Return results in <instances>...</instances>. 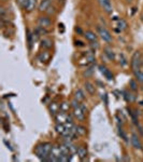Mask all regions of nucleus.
<instances>
[{
  "label": "nucleus",
  "instance_id": "1",
  "mask_svg": "<svg viewBox=\"0 0 143 162\" xmlns=\"http://www.w3.org/2000/svg\"><path fill=\"white\" fill-rule=\"evenodd\" d=\"M53 145L49 142L40 143L34 147V153L41 161H50V155L53 150Z\"/></svg>",
  "mask_w": 143,
  "mask_h": 162
},
{
  "label": "nucleus",
  "instance_id": "2",
  "mask_svg": "<svg viewBox=\"0 0 143 162\" xmlns=\"http://www.w3.org/2000/svg\"><path fill=\"white\" fill-rule=\"evenodd\" d=\"M130 67L132 73L137 70H140L142 67V54L140 53V51H136L134 52L132 56H131L130 61Z\"/></svg>",
  "mask_w": 143,
  "mask_h": 162
},
{
  "label": "nucleus",
  "instance_id": "3",
  "mask_svg": "<svg viewBox=\"0 0 143 162\" xmlns=\"http://www.w3.org/2000/svg\"><path fill=\"white\" fill-rule=\"evenodd\" d=\"M97 31H98L99 37L103 40L104 42H107V43L112 42V40H113L112 35H111V33H110V31H108L104 26H102V25H98L97 26Z\"/></svg>",
  "mask_w": 143,
  "mask_h": 162
},
{
  "label": "nucleus",
  "instance_id": "4",
  "mask_svg": "<svg viewBox=\"0 0 143 162\" xmlns=\"http://www.w3.org/2000/svg\"><path fill=\"white\" fill-rule=\"evenodd\" d=\"M98 3L100 4V7L102 8L104 12L107 14H112L113 12V7L111 0H98Z\"/></svg>",
  "mask_w": 143,
  "mask_h": 162
},
{
  "label": "nucleus",
  "instance_id": "5",
  "mask_svg": "<svg viewBox=\"0 0 143 162\" xmlns=\"http://www.w3.org/2000/svg\"><path fill=\"white\" fill-rule=\"evenodd\" d=\"M52 24L53 22L49 15H43L38 18V25H40V26H42L44 28H50L52 26Z\"/></svg>",
  "mask_w": 143,
  "mask_h": 162
},
{
  "label": "nucleus",
  "instance_id": "6",
  "mask_svg": "<svg viewBox=\"0 0 143 162\" xmlns=\"http://www.w3.org/2000/svg\"><path fill=\"white\" fill-rule=\"evenodd\" d=\"M130 143L132 145L134 149H139V150H142L143 146H142V143H141L140 138H139V135L136 134V133H132L130 136Z\"/></svg>",
  "mask_w": 143,
  "mask_h": 162
},
{
  "label": "nucleus",
  "instance_id": "7",
  "mask_svg": "<svg viewBox=\"0 0 143 162\" xmlns=\"http://www.w3.org/2000/svg\"><path fill=\"white\" fill-rule=\"evenodd\" d=\"M98 69H99V71H100L102 75H103V77L106 78L107 80H109V81H112L113 79H114V75L112 73V71L110 70V69H108L104 65H99L98 66Z\"/></svg>",
  "mask_w": 143,
  "mask_h": 162
},
{
  "label": "nucleus",
  "instance_id": "8",
  "mask_svg": "<svg viewBox=\"0 0 143 162\" xmlns=\"http://www.w3.org/2000/svg\"><path fill=\"white\" fill-rule=\"evenodd\" d=\"M74 119H76L78 121H81L83 122L85 120V117H86V113L81 109V107H78V108H74L73 109V113H72Z\"/></svg>",
  "mask_w": 143,
  "mask_h": 162
},
{
  "label": "nucleus",
  "instance_id": "9",
  "mask_svg": "<svg viewBox=\"0 0 143 162\" xmlns=\"http://www.w3.org/2000/svg\"><path fill=\"white\" fill-rule=\"evenodd\" d=\"M83 36L85 37V39L87 40V41H89V42H95V41H98V35L96 34V33H94V31H86Z\"/></svg>",
  "mask_w": 143,
  "mask_h": 162
},
{
  "label": "nucleus",
  "instance_id": "10",
  "mask_svg": "<svg viewBox=\"0 0 143 162\" xmlns=\"http://www.w3.org/2000/svg\"><path fill=\"white\" fill-rule=\"evenodd\" d=\"M76 153H78V156H79V158L82 161H84V160H86V158H87V155H88V151H87V148H86L85 146H79L78 147V151H76Z\"/></svg>",
  "mask_w": 143,
  "mask_h": 162
},
{
  "label": "nucleus",
  "instance_id": "11",
  "mask_svg": "<svg viewBox=\"0 0 143 162\" xmlns=\"http://www.w3.org/2000/svg\"><path fill=\"white\" fill-rule=\"evenodd\" d=\"M103 54L107 56V58L109 61H115L116 58V55H115V52L113 51L112 48H110V46H106L103 49Z\"/></svg>",
  "mask_w": 143,
  "mask_h": 162
},
{
  "label": "nucleus",
  "instance_id": "12",
  "mask_svg": "<svg viewBox=\"0 0 143 162\" xmlns=\"http://www.w3.org/2000/svg\"><path fill=\"white\" fill-rule=\"evenodd\" d=\"M38 6V0H27V4L25 7V11L27 13L32 12Z\"/></svg>",
  "mask_w": 143,
  "mask_h": 162
},
{
  "label": "nucleus",
  "instance_id": "13",
  "mask_svg": "<svg viewBox=\"0 0 143 162\" xmlns=\"http://www.w3.org/2000/svg\"><path fill=\"white\" fill-rule=\"evenodd\" d=\"M51 6H52V0H42L39 3V11L40 12H46Z\"/></svg>",
  "mask_w": 143,
  "mask_h": 162
},
{
  "label": "nucleus",
  "instance_id": "14",
  "mask_svg": "<svg viewBox=\"0 0 143 162\" xmlns=\"http://www.w3.org/2000/svg\"><path fill=\"white\" fill-rule=\"evenodd\" d=\"M40 46L44 50H50V49H52L53 41L51 39H49V38H43V39L40 41Z\"/></svg>",
  "mask_w": 143,
  "mask_h": 162
},
{
  "label": "nucleus",
  "instance_id": "15",
  "mask_svg": "<svg viewBox=\"0 0 143 162\" xmlns=\"http://www.w3.org/2000/svg\"><path fill=\"white\" fill-rule=\"evenodd\" d=\"M84 88H85L86 92L91 95H94L96 93V86L94 83H91V81H85L84 83Z\"/></svg>",
  "mask_w": 143,
  "mask_h": 162
},
{
  "label": "nucleus",
  "instance_id": "16",
  "mask_svg": "<svg viewBox=\"0 0 143 162\" xmlns=\"http://www.w3.org/2000/svg\"><path fill=\"white\" fill-rule=\"evenodd\" d=\"M67 113H64V111H59V113L55 116V119H56V122L57 123H66L67 122Z\"/></svg>",
  "mask_w": 143,
  "mask_h": 162
},
{
  "label": "nucleus",
  "instance_id": "17",
  "mask_svg": "<svg viewBox=\"0 0 143 162\" xmlns=\"http://www.w3.org/2000/svg\"><path fill=\"white\" fill-rule=\"evenodd\" d=\"M50 57H51V54L49 53V51L47 50H43L42 52H40V54L38 55V60H39L40 62H47L50 60Z\"/></svg>",
  "mask_w": 143,
  "mask_h": 162
},
{
  "label": "nucleus",
  "instance_id": "18",
  "mask_svg": "<svg viewBox=\"0 0 143 162\" xmlns=\"http://www.w3.org/2000/svg\"><path fill=\"white\" fill-rule=\"evenodd\" d=\"M36 42L34 38V31H31L30 29H27V43H28V48L29 50H31L32 48V44Z\"/></svg>",
  "mask_w": 143,
  "mask_h": 162
},
{
  "label": "nucleus",
  "instance_id": "19",
  "mask_svg": "<svg viewBox=\"0 0 143 162\" xmlns=\"http://www.w3.org/2000/svg\"><path fill=\"white\" fill-rule=\"evenodd\" d=\"M49 109L51 111V115H53L54 117L60 111V107H59V105L57 103H51L49 106Z\"/></svg>",
  "mask_w": 143,
  "mask_h": 162
},
{
  "label": "nucleus",
  "instance_id": "20",
  "mask_svg": "<svg viewBox=\"0 0 143 162\" xmlns=\"http://www.w3.org/2000/svg\"><path fill=\"white\" fill-rule=\"evenodd\" d=\"M127 111L129 113V116H130L131 120H132V122L136 124V126H139V121H138V115L136 113L134 109H131V108H127Z\"/></svg>",
  "mask_w": 143,
  "mask_h": 162
},
{
  "label": "nucleus",
  "instance_id": "21",
  "mask_svg": "<svg viewBox=\"0 0 143 162\" xmlns=\"http://www.w3.org/2000/svg\"><path fill=\"white\" fill-rule=\"evenodd\" d=\"M85 97H86V95L82 89H78L75 92H74V98H76L78 101L83 102L84 100H85Z\"/></svg>",
  "mask_w": 143,
  "mask_h": 162
},
{
  "label": "nucleus",
  "instance_id": "22",
  "mask_svg": "<svg viewBox=\"0 0 143 162\" xmlns=\"http://www.w3.org/2000/svg\"><path fill=\"white\" fill-rule=\"evenodd\" d=\"M117 27H119V29L121 31H126L128 28V24L127 22L124 20V18H119V21H117Z\"/></svg>",
  "mask_w": 143,
  "mask_h": 162
},
{
  "label": "nucleus",
  "instance_id": "23",
  "mask_svg": "<svg viewBox=\"0 0 143 162\" xmlns=\"http://www.w3.org/2000/svg\"><path fill=\"white\" fill-rule=\"evenodd\" d=\"M123 96H124V98H125L126 102H134V100H136V97H134V95L131 93V92L127 91V90H125V91H123Z\"/></svg>",
  "mask_w": 143,
  "mask_h": 162
},
{
  "label": "nucleus",
  "instance_id": "24",
  "mask_svg": "<svg viewBox=\"0 0 143 162\" xmlns=\"http://www.w3.org/2000/svg\"><path fill=\"white\" fill-rule=\"evenodd\" d=\"M134 79L137 80L138 83H141L143 84V70H137L134 73Z\"/></svg>",
  "mask_w": 143,
  "mask_h": 162
},
{
  "label": "nucleus",
  "instance_id": "25",
  "mask_svg": "<svg viewBox=\"0 0 143 162\" xmlns=\"http://www.w3.org/2000/svg\"><path fill=\"white\" fill-rule=\"evenodd\" d=\"M34 31H36L37 34H39L40 36H45V35L49 33L47 28H44V27H42V26H40V25H38V26L34 28Z\"/></svg>",
  "mask_w": 143,
  "mask_h": 162
},
{
  "label": "nucleus",
  "instance_id": "26",
  "mask_svg": "<svg viewBox=\"0 0 143 162\" xmlns=\"http://www.w3.org/2000/svg\"><path fill=\"white\" fill-rule=\"evenodd\" d=\"M129 89L132 92H138L139 86H138V81L136 79H131L129 81Z\"/></svg>",
  "mask_w": 143,
  "mask_h": 162
},
{
  "label": "nucleus",
  "instance_id": "27",
  "mask_svg": "<svg viewBox=\"0 0 143 162\" xmlns=\"http://www.w3.org/2000/svg\"><path fill=\"white\" fill-rule=\"evenodd\" d=\"M66 128H67V126H66L65 123H56V126H55V130H56V132L60 135L65 132Z\"/></svg>",
  "mask_w": 143,
  "mask_h": 162
},
{
  "label": "nucleus",
  "instance_id": "28",
  "mask_svg": "<svg viewBox=\"0 0 143 162\" xmlns=\"http://www.w3.org/2000/svg\"><path fill=\"white\" fill-rule=\"evenodd\" d=\"M117 132H119V135L121 136V138H123V139H124L126 143H128V142H129L127 134H126L125 132H124V130L122 129V126H117Z\"/></svg>",
  "mask_w": 143,
  "mask_h": 162
},
{
  "label": "nucleus",
  "instance_id": "29",
  "mask_svg": "<svg viewBox=\"0 0 143 162\" xmlns=\"http://www.w3.org/2000/svg\"><path fill=\"white\" fill-rule=\"evenodd\" d=\"M94 65H91L87 69H86L84 73H83V75H84V77H86V78H88V77H91L93 75H94Z\"/></svg>",
  "mask_w": 143,
  "mask_h": 162
},
{
  "label": "nucleus",
  "instance_id": "30",
  "mask_svg": "<svg viewBox=\"0 0 143 162\" xmlns=\"http://www.w3.org/2000/svg\"><path fill=\"white\" fill-rule=\"evenodd\" d=\"M76 133L79 136H84L86 135V128L83 126H76Z\"/></svg>",
  "mask_w": 143,
  "mask_h": 162
},
{
  "label": "nucleus",
  "instance_id": "31",
  "mask_svg": "<svg viewBox=\"0 0 143 162\" xmlns=\"http://www.w3.org/2000/svg\"><path fill=\"white\" fill-rule=\"evenodd\" d=\"M59 107H60V111H64V113H67L69 111V108H71V105L67 102H64V103H61L59 105Z\"/></svg>",
  "mask_w": 143,
  "mask_h": 162
},
{
  "label": "nucleus",
  "instance_id": "32",
  "mask_svg": "<svg viewBox=\"0 0 143 162\" xmlns=\"http://www.w3.org/2000/svg\"><path fill=\"white\" fill-rule=\"evenodd\" d=\"M119 64H121V66H123V67L127 66V64H128L127 58H126V56L123 54V53H121V54H119Z\"/></svg>",
  "mask_w": 143,
  "mask_h": 162
},
{
  "label": "nucleus",
  "instance_id": "33",
  "mask_svg": "<svg viewBox=\"0 0 143 162\" xmlns=\"http://www.w3.org/2000/svg\"><path fill=\"white\" fill-rule=\"evenodd\" d=\"M70 105H71V108H72V109H74V108L80 107V105H81V103H80V101H78L76 98H73L72 101H71Z\"/></svg>",
  "mask_w": 143,
  "mask_h": 162
},
{
  "label": "nucleus",
  "instance_id": "34",
  "mask_svg": "<svg viewBox=\"0 0 143 162\" xmlns=\"http://www.w3.org/2000/svg\"><path fill=\"white\" fill-rule=\"evenodd\" d=\"M16 1V4H17L19 8L22 9H25V7L27 4V0H15Z\"/></svg>",
  "mask_w": 143,
  "mask_h": 162
},
{
  "label": "nucleus",
  "instance_id": "35",
  "mask_svg": "<svg viewBox=\"0 0 143 162\" xmlns=\"http://www.w3.org/2000/svg\"><path fill=\"white\" fill-rule=\"evenodd\" d=\"M56 12H57V9H56L55 7H52V6L50 7L49 10L46 11V13H47L49 15H55V14H56Z\"/></svg>",
  "mask_w": 143,
  "mask_h": 162
},
{
  "label": "nucleus",
  "instance_id": "36",
  "mask_svg": "<svg viewBox=\"0 0 143 162\" xmlns=\"http://www.w3.org/2000/svg\"><path fill=\"white\" fill-rule=\"evenodd\" d=\"M2 126H3V129H4V131H6V132H9L10 131L9 122H8V120L3 119V118H2Z\"/></svg>",
  "mask_w": 143,
  "mask_h": 162
},
{
  "label": "nucleus",
  "instance_id": "37",
  "mask_svg": "<svg viewBox=\"0 0 143 162\" xmlns=\"http://www.w3.org/2000/svg\"><path fill=\"white\" fill-rule=\"evenodd\" d=\"M91 49H93V51L95 52L96 50L100 48V44H99L98 41H95V42H91Z\"/></svg>",
  "mask_w": 143,
  "mask_h": 162
},
{
  "label": "nucleus",
  "instance_id": "38",
  "mask_svg": "<svg viewBox=\"0 0 143 162\" xmlns=\"http://www.w3.org/2000/svg\"><path fill=\"white\" fill-rule=\"evenodd\" d=\"M3 144L6 145V148H8L10 151H14V148L12 147V145H11V143H10V142H8L6 139H3Z\"/></svg>",
  "mask_w": 143,
  "mask_h": 162
},
{
  "label": "nucleus",
  "instance_id": "39",
  "mask_svg": "<svg viewBox=\"0 0 143 162\" xmlns=\"http://www.w3.org/2000/svg\"><path fill=\"white\" fill-rule=\"evenodd\" d=\"M0 14H1V20H2V18H6V9H4L3 7H1V8H0Z\"/></svg>",
  "mask_w": 143,
  "mask_h": 162
},
{
  "label": "nucleus",
  "instance_id": "40",
  "mask_svg": "<svg viewBox=\"0 0 143 162\" xmlns=\"http://www.w3.org/2000/svg\"><path fill=\"white\" fill-rule=\"evenodd\" d=\"M101 98H102V101H103L104 105L108 106V103H109V102H108V95L106 94V93H104V94H101Z\"/></svg>",
  "mask_w": 143,
  "mask_h": 162
},
{
  "label": "nucleus",
  "instance_id": "41",
  "mask_svg": "<svg viewBox=\"0 0 143 162\" xmlns=\"http://www.w3.org/2000/svg\"><path fill=\"white\" fill-rule=\"evenodd\" d=\"M74 43H75L76 46H81V48L85 46V43L83 42V41H81V40H75V41H74Z\"/></svg>",
  "mask_w": 143,
  "mask_h": 162
},
{
  "label": "nucleus",
  "instance_id": "42",
  "mask_svg": "<svg viewBox=\"0 0 143 162\" xmlns=\"http://www.w3.org/2000/svg\"><path fill=\"white\" fill-rule=\"evenodd\" d=\"M74 31H75V33H78L79 35H84V31H82V28L81 27H75L74 28Z\"/></svg>",
  "mask_w": 143,
  "mask_h": 162
},
{
  "label": "nucleus",
  "instance_id": "43",
  "mask_svg": "<svg viewBox=\"0 0 143 162\" xmlns=\"http://www.w3.org/2000/svg\"><path fill=\"white\" fill-rule=\"evenodd\" d=\"M80 107H81V109H82L83 111H84V113H87V107H86L85 105H84V104H81V105H80Z\"/></svg>",
  "mask_w": 143,
  "mask_h": 162
},
{
  "label": "nucleus",
  "instance_id": "44",
  "mask_svg": "<svg viewBox=\"0 0 143 162\" xmlns=\"http://www.w3.org/2000/svg\"><path fill=\"white\" fill-rule=\"evenodd\" d=\"M58 26H59V31H61V33H64V31H65L64 24H63V23H59V24H58Z\"/></svg>",
  "mask_w": 143,
  "mask_h": 162
},
{
  "label": "nucleus",
  "instance_id": "45",
  "mask_svg": "<svg viewBox=\"0 0 143 162\" xmlns=\"http://www.w3.org/2000/svg\"><path fill=\"white\" fill-rule=\"evenodd\" d=\"M9 107H10V108H11V110H12L13 113H14V108H13L12 104H11V103H10V102H9Z\"/></svg>",
  "mask_w": 143,
  "mask_h": 162
},
{
  "label": "nucleus",
  "instance_id": "46",
  "mask_svg": "<svg viewBox=\"0 0 143 162\" xmlns=\"http://www.w3.org/2000/svg\"><path fill=\"white\" fill-rule=\"evenodd\" d=\"M131 1H132V0H127V2H131Z\"/></svg>",
  "mask_w": 143,
  "mask_h": 162
},
{
  "label": "nucleus",
  "instance_id": "47",
  "mask_svg": "<svg viewBox=\"0 0 143 162\" xmlns=\"http://www.w3.org/2000/svg\"><path fill=\"white\" fill-rule=\"evenodd\" d=\"M142 68H143V61H142Z\"/></svg>",
  "mask_w": 143,
  "mask_h": 162
},
{
  "label": "nucleus",
  "instance_id": "48",
  "mask_svg": "<svg viewBox=\"0 0 143 162\" xmlns=\"http://www.w3.org/2000/svg\"><path fill=\"white\" fill-rule=\"evenodd\" d=\"M142 61H143V54H142Z\"/></svg>",
  "mask_w": 143,
  "mask_h": 162
},
{
  "label": "nucleus",
  "instance_id": "49",
  "mask_svg": "<svg viewBox=\"0 0 143 162\" xmlns=\"http://www.w3.org/2000/svg\"><path fill=\"white\" fill-rule=\"evenodd\" d=\"M2 1H6V0H2Z\"/></svg>",
  "mask_w": 143,
  "mask_h": 162
}]
</instances>
